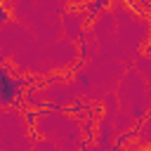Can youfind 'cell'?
I'll return each mask as SVG.
<instances>
[{
    "label": "cell",
    "mask_w": 151,
    "mask_h": 151,
    "mask_svg": "<svg viewBox=\"0 0 151 151\" xmlns=\"http://www.w3.org/2000/svg\"><path fill=\"white\" fill-rule=\"evenodd\" d=\"M7 19H9V12H7V9L2 7V2H0V24H2V21H7Z\"/></svg>",
    "instance_id": "cell-1"
}]
</instances>
